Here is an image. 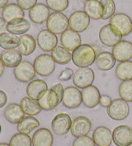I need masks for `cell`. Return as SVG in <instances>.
I'll use <instances>...</instances> for the list:
<instances>
[{"mask_svg": "<svg viewBox=\"0 0 132 146\" xmlns=\"http://www.w3.org/2000/svg\"><path fill=\"white\" fill-rule=\"evenodd\" d=\"M50 16V8L44 3H36L29 11L30 19L36 24H42Z\"/></svg>", "mask_w": 132, "mask_h": 146, "instance_id": "obj_19", "label": "cell"}, {"mask_svg": "<svg viewBox=\"0 0 132 146\" xmlns=\"http://www.w3.org/2000/svg\"><path fill=\"white\" fill-rule=\"evenodd\" d=\"M82 39L78 32L73 31V30H66L62 33L60 37L61 45L70 51H73L78 46L81 45Z\"/></svg>", "mask_w": 132, "mask_h": 146, "instance_id": "obj_18", "label": "cell"}, {"mask_svg": "<svg viewBox=\"0 0 132 146\" xmlns=\"http://www.w3.org/2000/svg\"><path fill=\"white\" fill-rule=\"evenodd\" d=\"M21 52L16 49L4 50L1 53V60L8 68H15L22 62Z\"/></svg>", "mask_w": 132, "mask_h": 146, "instance_id": "obj_23", "label": "cell"}, {"mask_svg": "<svg viewBox=\"0 0 132 146\" xmlns=\"http://www.w3.org/2000/svg\"><path fill=\"white\" fill-rule=\"evenodd\" d=\"M1 130H2V128H1V125H0V133H1Z\"/></svg>", "mask_w": 132, "mask_h": 146, "instance_id": "obj_49", "label": "cell"}, {"mask_svg": "<svg viewBox=\"0 0 132 146\" xmlns=\"http://www.w3.org/2000/svg\"><path fill=\"white\" fill-rule=\"evenodd\" d=\"M48 8L54 12L64 11L69 6V0H46Z\"/></svg>", "mask_w": 132, "mask_h": 146, "instance_id": "obj_38", "label": "cell"}, {"mask_svg": "<svg viewBox=\"0 0 132 146\" xmlns=\"http://www.w3.org/2000/svg\"><path fill=\"white\" fill-rule=\"evenodd\" d=\"M90 17L84 11H76L70 15L69 27L71 30L76 32H83L88 27Z\"/></svg>", "mask_w": 132, "mask_h": 146, "instance_id": "obj_7", "label": "cell"}, {"mask_svg": "<svg viewBox=\"0 0 132 146\" xmlns=\"http://www.w3.org/2000/svg\"><path fill=\"white\" fill-rule=\"evenodd\" d=\"M95 62L98 69L103 71H107L114 67L116 59L111 52L103 51L97 55Z\"/></svg>", "mask_w": 132, "mask_h": 146, "instance_id": "obj_26", "label": "cell"}, {"mask_svg": "<svg viewBox=\"0 0 132 146\" xmlns=\"http://www.w3.org/2000/svg\"><path fill=\"white\" fill-rule=\"evenodd\" d=\"M112 54L117 61L130 60L132 58V43L127 40H121L113 47Z\"/></svg>", "mask_w": 132, "mask_h": 146, "instance_id": "obj_16", "label": "cell"}, {"mask_svg": "<svg viewBox=\"0 0 132 146\" xmlns=\"http://www.w3.org/2000/svg\"><path fill=\"white\" fill-rule=\"evenodd\" d=\"M73 146H96V144L93 139L89 136H80L74 139Z\"/></svg>", "mask_w": 132, "mask_h": 146, "instance_id": "obj_39", "label": "cell"}, {"mask_svg": "<svg viewBox=\"0 0 132 146\" xmlns=\"http://www.w3.org/2000/svg\"><path fill=\"white\" fill-rule=\"evenodd\" d=\"M129 146H132V144H131V145H129Z\"/></svg>", "mask_w": 132, "mask_h": 146, "instance_id": "obj_50", "label": "cell"}, {"mask_svg": "<svg viewBox=\"0 0 132 146\" xmlns=\"http://www.w3.org/2000/svg\"><path fill=\"white\" fill-rule=\"evenodd\" d=\"M36 40L40 48L46 52L52 51L58 44V38L56 35L48 29L40 31L37 35Z\"/></svg>", "mask_w": 132, "mask_h": 146, "instance_id": "obj_13", "label": "cell"}, {"mask_svg": "<svg viewBox=\"0 0 132 146\" xmlns=\"http://www.w3.org/2000/svg\"><path fill=\"white\" fill-rule=\"evenodd\" d=\"M4 64H3V63L2 61V60L0 59V77L2 76V74H3V71H4Z\"/></svg>", "mask_w": 132, "mask_h": 146, "instance_id": "obj_47", "label": "cell"}, {"mask_svg": "<svg viewBox=\"0 0 132 146\" xmlns=\"http://www.w3.org/2000/svg\"><path fill=\"white\" fill-rule=\"evenodd\" d=\"M72 121L66 113H60L54 116L51 122V129L54 134L58 135H66L71 128Z\"/></svg>", "mask_w": 132, "mask_h": 146, "instance_id": "obj_12", "label": "cell"}, {"mask_svg": "<svg viewBox=\"0 0 132 146\" xmlns=\"http://www.w3.org/2000/svg\"><path fill=\"white\" fill-rule=\"evenodd\" d=\"M8 0H0V8H5L8 5Z\"/></svg>", "mask_w": 132, "mask_h": 146, "instance_id": "obj_46", "label": "cell"}, {"mask_svg": "<svg viewBox=\"0 0 132 146\" xmlns=\"http://www.w3.org/2000/svg\"><path fill=\"white\" fill-rule=\"evenodd\" d=\"M23 110L21 105L17 103H11L4 110V116L10 123H19L24 118Z\"/></svg>", "mask_w": 132, "mask_h": 146, "instance_id": "obj_24", "label": "cell"}, {"mask_svg": "<svg viewBox=\"0 0 132 146\" xmlns=\"http://www.w3.org/2000/svg\"><path fill=\"white\" fill-rule=\"evenodd\" d=\"M20 46V37L10 32H4L0 35V47L4 50L15 49Z\"/></svg>", "mask_w": 132, "mask_h": 146, "instance_id": "obj_31", "label": "cell"}, {"mask_svg": "<svg viewBox=\"0 0 132 146\" xmlns=\"http://www.w3.org/2000/svg\"><path fill=\"white\" fill-rule=\"evenodd\" d=\"M83 102L82 93L75 87H67L64 90L62 102L66 108L74 109L78 108Z\"/></svg>", "mask_w": 132, "mask_h": 146, "instance_id": "obj_9", "label": "cell"}, {"mask_svg": "<svg viewBox=\"0 0 132 146\" xmlns=\"http://www.w3.org/2000/svg\"><path fill=\"white\" fill-rule=\"evenodd\" d=\"M73 76H74V71L71 69L66 68L60 73L59 76V79L62 81H68L71 78H73Z\"/></svg>", "mask_w": 132, "mask_h": 146, "instance_id": "obj_41", "label": "cell"}, {"mask_svg": "<svg viewBox=\"0 0 132 146\" xmlns=\"http://www.w3.org/2000/svg\"><path fill=\"white\" fill-rule=\"evenodd\" d=\"M7 25L6 21L0 17V35L7 31Z\"/></svg>", "mask_w": 132, "mask_h": 146, "instance_id": "obj_45", "label": "cell"}, {"mask_svg": "<svg viewBox=\"0 0 132 146\" xmlns=\"http://www.w3.org/2000/svg\"><path fill=\"white\" fill-rule=\"evenodd\" d=\"M36 73L34 64L27 60L22 61L14 68V76L22 83H27L32 80L36 76Z\"/></svg>", "mask_w": 132, "mask_h": 146, "instance_id": "obj_10", "label": "cell"}, {"mask_svg": "<svg viewBox=\"0 0 132 146\" xmlns=\"http://www.w3.org/2000/svg\"><path fill=\"white\" fill-rule=\"evenodd\" d=\"M82 99L87 108H93L97 107L101 98V94L98 88L95 86H88L82 91Z\"/></svg>", "mask_w": 132, "mask_h": 146, "instance_id": "obj_17", "label": "cell"}, {"mask_svg": "<svg viewBox=\"0 0 132 146\" xmlns=\"http://www.w3.org/2000/svg\"><path fill=\"white\" fill-rule=\"evenodd\" d=\"M119 95L125 102H132V79L123 81L120 84Z\"/></svg>", "mask_w": 132, "mask_h": 146, "instance_id": "obj_36", "label": "cell"}, {"mask_svg": "<svg viewBox=\"0 0 132 146\" xmlns=\"http://www.w3.org/2000/svg\"><path fill=\"white\" fill-rule=\"evenodd\" d=\"M111 98L107 96V95H101V98H100V104H101V107H104V108H107L109 107V105L111 104Z\"/></svg>", "mask_w": 132, "mask_h": 146, "instance_id": "obj_42", "label": "cell"}, {"mask_svg": "<svg viewBox=\"0 0 132 146\" xmlns=\"http://www.w3.org/2000/svg\"><path fill=\"white\" fill-rule=\"evenodd\" d=\"M34 68L40 76L46 77L50 75L55 69V62L52 56L48 54H43L36 57L34 61Z\"/></svg>", "mask_w": 132, "mask_h": 146, "instance_id": "obj_5", "label": "cell"}, {"mask_svg": "<svg viewBox=\"0 0 132 146\" xmlns=\"http://www.w3.org/2000/svg\"><path fill=\"white\" fill-rule=\"evenodd\" d=\"M93 139L97 146H110L112 141V133L106 126H98L93 131Z\"/></svg>", "mask_w": 132, "mask_h": 146, "instance_id": "obj_21", "label": "cell"}, {"mask_svg": "<svg viewBox=\"0 0 132 146\" xmlns=\"http://www.w3.org/2000/svg\"><path fill=\"white\" fill-rule=\"evenodd\" d=\"M99 39L104 46L111 47L122 40V35L109 23L104 25L101 28L99 31Z\"/></svg>", "mask_w": 132, "mask_h": 146, "instance_id": "obj_4", "label": "cell"}, {"mask_svg": "<svg viewBox=\"0 0 132 146\" xmlns=\"http://www.w3.org/2000/svg\"><path fill=\"white\" fill-rule=\"evenodd\" d=\"M47 29L54 34H62L69 27V19L60 12H54L50 14L46 21Z\"/></svg>", "mask_w": 132, "mask_h": 146, "instance_id": "obj_2", "label": "cell"}, {"mask_svg": "<svg viewBox=\"0 0 132 146\" xmlns=\"http://www.w3.org/2000/svg\"><path fill=\"white\" fill-rule=\"evenodd\" d=\"M23 9L15 3L8 4L5 8H3L2 12L3 18L6 21V23H9L13 20L24 18Z\"/></svg>", "mask_w": 132, "mask_h": 146, "instance_id": "obj_27", "label": "cell"}, {"mask_svg": "<svg viewBox=\"0 0 132 146\" xmlns=\"http://www.w3.org/2000/svg\"><path fill=\"white\" fill-rule=\"evenodd\" d=\"M102 7H103V13L101 16L102 20H107L115 14L116 11V4L114 0H101Z\"/></svg>", "mask_w": 132, "mask_h": 146, "instance_id": "obj_37", "label": "cell"}, {"mask_svg": "<svg viewBox=\"0 0 132 146\" xmlns=\"http://www.w3.org/2000/svg\"><path fill=\"white\" fill-rule=\"evenodd\" d=\"M21 107L24 113L28 115H37L41 111L39 102L36 100L31 99L29 97H25L21 100Z\"/></svg>", "mask_w": 132, "mask_h": 146, "instance_id": "obj_32", "label": "cell"}, {"mask_svg": "<svg viewBox=\"0 0 132 146\" xmlns=\"http://www.w3.org/2000/svg\"><path fill=\"white\" fill-rule=\"evenodd\" d=\"M51 88H53L55 92L58 93V95L60 96V98L62 99L63 98V94H64V88H63V86L61 84H56L54 86L51 87Z\"/></svg>", "mask_w": 132, "mask_h": 146, "instance_id": "obj_43", "label": "cell"}, {"mask_svg": "<svg viewBox=\"0 0 132 146\" xmlns=\"http://www.w3.org/2000/svg\"><path fill=\"white\" fill-rule=\"evenodd\" d=\"M7 101H8L7 94L3 91L0 90V108L5 106V104L7 103Z\"/></svg>", "mask_w": 132, "mask_h": 146, "instance_id": "obj_44", "label": "cell"}, {"mask_svg": "<svg viewBox=\"0 0 132 146\" xmlns=\"http://www.w3.org/2000/svg\"><path fill=\"white\" fill-rule=\"evenodd\" d=\"M31 140L33 146H52L54 138L50 130L40 128L34 133Z\"/></svg>", "mask_w": 132, "mask_h": 146, "instance_id": "obj_20", "label": "cell"}, {"mask_svg": "<svg viewBox=\"0 0 132 146\" xmlns=\"http://www.w3.org/2000/svg\"><path fill=\"white\" fill-rule=\"evenodd\" d=\"M110 24L112 25L122 36L129 35L132 31V20L125 13H117L110 18Z\"/></svg>", "mask_w": 132, "mask_h": 146, "instance_id": "obj_11", "label": "cell"}, {"mask_svg": "<svg viewBox=\"0 0 132 146\" xmlns=\"http://www.w3.org/2000/svg\"><path fill=\"white\" fill-rule=\"evenodd\" d=\"M51 56L55 63L66 64L72 60V53L64 46H58L51 51Z\"/></svg>", "mask_w": 132, "mask_h": 146, "instance_id": "obj_30", "label": "cell"}, {"mask_svg": "<svg viewBox=\"0 0 132 146\" xmlns=\"http://www.w3.org/2000/svg\"><path fill=\"white\" fill-rule=\"evenodd\" d=\"M10 146H31L32 140L31 137L23 133H17L10 139Z\"/></svg>", "mask_w": 132, "mask_h": 146, "instance_id": "obj_35", "label": "cell"}, {"mask_svg": "<svg viewBox=\"0 0 132 146\" xmlns=\"http://www.w3.org/2000/svg\"><path fill=\"white\" fill-rule=\"evenodd\" d=\"M95 78L94 72L92 69L85 67L79 68L75 71L73 76V83L79 88H85L93 84Z\"/></svg>", "mask_w": 132, "mask_h": 146, "instance_id": "obj_6", "label": "cell"}, {"mask_svg": "<svg viewBox=\"0 0 132 146\" xmlns=\"http://www.w3.org/2000/svg\"><path fill=\"white\" fill-rule=\"evenodd\" d=\"M112 140L117 146H129L132 144V128L121 125L112 132Z\"/></svg>", "mask_w": 132, "mask_h": 146, "instance_id": "obj_8", "label": "cell"}, {"mask_svg": "<svg viewBox=\"0 0 132 146\" xmlns=\"http://www.w3.org/2000/svg\"><path fill=\"white\" fill-rule=\"evenodd\" d=\"M87 1H88V0H87Z\"/></svg>", "mask_w": 132, "mask_h": 146, "instance_id": "obj_51", "label": "cell"}, {"mask_svg": "<svg viewBox=\"0 0 132 146\" xmlns=\"http://www.w3.org/2000/svg\"><path fill=\"white\" fill-rule=\"evenodd\" d=\"M30 28H31V24L27 20L24 18L13 20L8 23L7 25V31L17 36L23 35L29 31Z\"/></svg>", "mask_w": 132, "mask_h": 146, "instance_id": "obj_25", "label": "cell"}, {"mask_svg": "<svg viewBox=\"0 0 132 146\" xmlns=\"http://www.w3.org/2000/svg\"><path fill=\"white\" fill-rule=\"evenodd\" d=\"M107 112L111 119L115 121H122L129 115L130 107L127 102L122 98H117L111 101L109 107L107 108Z\"/></svg>", "mask_w": 132, "mask_h": 146, "instance_id": "obj_3", "label": "cell"}, {"mask_svg": "<svg viewBox=\"0 0 132 146\" xmlns=\"http://www.w3.org/2000/svg\"><path fill=\"white\" fill-rule=\"evenodd\" d=\"M96 57L94 48L88 44H81L72 52V61L79 68L89 67L96 60Z\"/></svg>", "mask_w": 132, "mask_h": 146, "instance_id": "obj_1", "label": "cell"}, {"mask_svg": "<svg viewBox=\"0 0 132 146\" xmlns=\"http://www.w3.org/2000/svg\"><path fill=\"white\" fill-rule=\"evenodd\" d=\"M84 12L90 18L98 20L101 18L103 13V7L98 0H88L84 4Z\"/></svg>", "mask_w": 132, "mask_h": 146, "instance_id": "obj_28", "label": "cell"}, {"mask_svg": "<svg viewBox=\"0 0 132 146\" xmlns=\"http://www.w3.org/2000/svg\"><path fill=\"white\" fill-rule=\"evenodd\" d=\"M17 5L20 6L23 9L28 10L33 8L36 4L37 0H17Z\"/></svg>", "mask_w": 132, "mask_h": 146, "instance_id": "obj_40", "label": "cell"}, {"mask_svg": "<svg viewBox=\"0 0 132 146\" xmlns=\"http://www.w3.org/2000/svg\"><path fill=\"white\" fill-rule=\"evenodd\" d=\"M116 75L123 81L132 79V61L120 62L116 69Z\"/></svg>", "mask_w": 132, "mask_h": 146, "instance_id": "obj_34", "label": "cell"}, {"mask_svg": "<svg viewBox=\"0 0 132 146\" xmlns=\"http://www.w3.org/2000/svg\"><path fill=\"white\" fill-rule=\"evenodd\" d=\"M92 127L90 120L85 116H78L73 120L70 131L74 137H80L87 135Z\"/></svg>", "mask_w": 132, "mask_h": 146, "instance_id": "obj_14", "label": "cell"}, {"mask_svg": "<svg viewBox=\"0 0 132 146\" xmlns=\"http://www.w3.org/2000/svg\"><path fill=\"white\" fill-rule=\"evenodd\" d=\"M36 47V42L34 37L31 35L23 34L20 37L19 51L23 55H30L34 52Z\"/></svg>", "mask_w": 132, "mask_h": 146, "instance_id": "obj_29", "label": "cell"}, {"mask_svg": "<svg viewBox=\"0 0 132 146\" xmlns=\"http://www.w3.org/2000/svg\"><path fill=\"white\" fill-rule=\"evenodd\" d=\"M61 101L62 99L60 98L58 93L53 88H50L47 89L43 93V95L39 98L38 102L41 109L46 111H50L56 108Z\"/></svg>", "mask_w": 132, "mask_h": 146, "instance_id": "obj_15", "label": "cell"}, {"mask_svg": "<svg viewBox=\"0 0 132 146\" xmlns=\"http://www.w3.org/2000/svg\"><path fill=\"white\" fill-rule=\"evenodd\" d=\"M40 125L39 121L33 116H27L17 123V131L19 133H23L28 135L30 132L37 128Z\"/></svg>", "mask_w": 132, "mask_h": 146, "instance_id": "obj_33", "label": "cell"}, {"mask_svg": "<svg viewBox=\"0 0 132 146\" xmlns=\"http://www.w3.org/2000/svg\"><path fill=\"white\" fill-rule=\"evenodd\" d=\"M0 146H10V145H8L6 143H0Z\"/></svg>", "mask_w": 132, "mask_h": 146, "instance_id": "obj_48", "label": "cell"}, {"mask_svg": "<svg viewBox=\"0 0 132 146\" xmlns=\"http://www.w3.org/2000/svg\"><path fill=\"white\" fill-rule=\"evenodd\" d=\"M48 89L46 83L41 79L31 80L27 87V93L33 100H39L43 93Z\"/></svg>", "mask_w": 132, "mask_h": 146, "instance_id": "obj_22", "label": "cell"}]
</instances>
